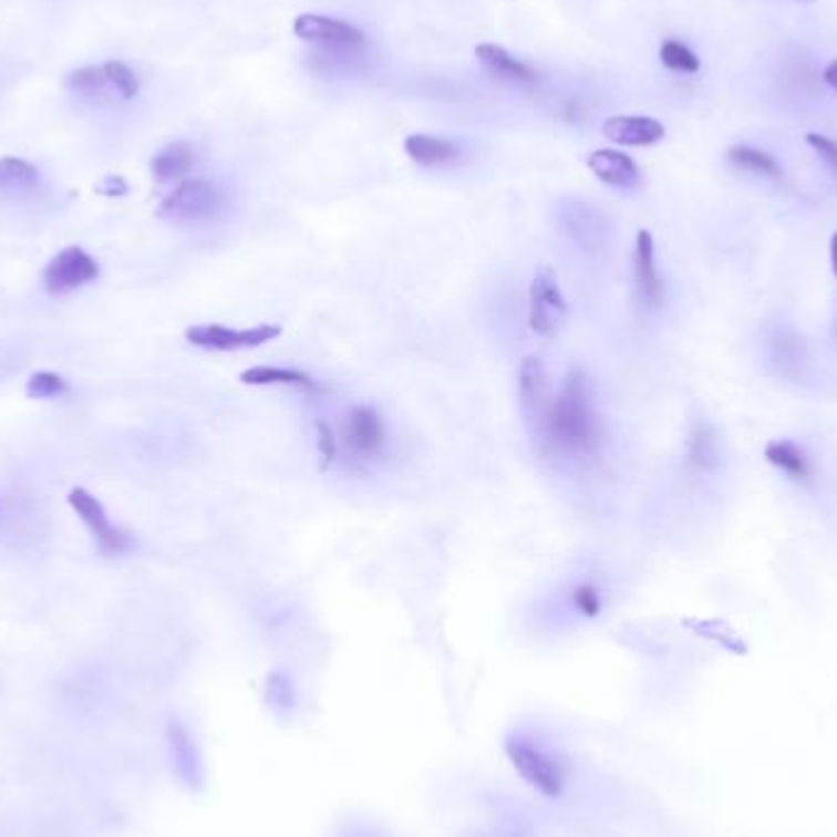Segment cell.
Here are the masks:
<instances>
[{"label": "cell", "mask_w": 837, "mask_h": 837, "mask_svg": "<svg viewBox=\"0 0 837 837\" xmlns=\"http://www.w3.org/2000/svg\"><path fill=\"white\" fill-rule=\"evenodd\" d=\"M539 444L561 458H590L602 444V416L596 404V390L586 370H568L561 385L554 390L549 410L531 434Z\"/></svg>", "instance_id": "1"}, {"label": "cell", "mask_w": 837, "mask_h": 837, "mask_svg": "<svg viewBox=\"0 0 837 837\" xmlns=\"http://www.w3.org/2000/svg\"><path fill=\"white\" fill-rule=\"evenodd\" d=\"M339 434V463L348 468H370L388 456L390 428L372 404H353L335 424Z\"/></svg>", "instance_id": "2"}, {"label": "cell", "mask_w": 837, "mask_h": 837, "mask_svg": "<svg viewBox=\"0 0 837 837\" xmlns=\"http://www.w3.org/2000/svg\"><path fill=\"white\" fill-rule=\"evenodd\" d=\"M505 754L515 772L544 798H561L571 778V766L561 752L546 747L529 735H512L505 740Z\"/></svg>", "instance_id": "3"}, {"label": "cell", "mask_w": 837, "mask_h": 837, "mask_svg": "<svg viewBox=\"0 0 837 837\" xmlns=\"http://www.w3.org/2000/svg\"><path fill=\"white\" fill-rule=\"evenodd\" d=\"M568 321V301L551 265H539L527 287V323L531 333L554 341Z\"/></svg>", "instance_id": "4"}, {"label": "cell", "mask_w": 837, "mask_h": 837, "mask_svg": "<svg viewBox=\"0 0 837 837\" xmlns=\"http://www.w3.org/2000/svg\"><path fill=\"white\" fill-rule=\"evenodd\" d=\"M226 208V194L208 179H184L159 204V216L172 224H208Z\"/></svg>", "instance_id": "5"}, {"label": "cell", "mask_w": 837, "mask_h": 837, "mask_svg": "<svg viewBox=\"0 0 837 837\" xmlns=\"http://www.w3.org/2000/svg\"><path fill=\"white\" fill-rule=\"evenodd\" d=\"M282 335V326L279 323H255L248 329H232V326L224 323H196L186 329V341L204 351L216 353H238V351H252V348H262L270 341H277Z\"/></svg>", "instance_id": "6"}, {"label": "cell", "mask_w": 837, "mask_h": 837, "mask_svg": "<svg viewBox=\"0 0 837 837\" xmlns=\"http://www.w3.org/2000/svg\"><path fill=\"white\" fill-rule=\"evenodd\" d=\"M294 34L299 40L319 44L335 54H358L365 50L368 38L351 22L335 20L329 16L304 13L294 20Z\"/></svg>", "instance_id": "7"}, {"label": "cell", "mask_w": 837, "mask_h": 837, "mask_svg": "<svg viewBox=\"0 0 837 837\" xmlns=\"http://www.w3.org/2000/svg\"><path fill=\"white\" fill-rule=\"evenodd\" d=\"M554 397V385L549 368L544 365L539 355H529L521 360L517 370V400L519 412L525 416L529 432H537L539 422L544 418V412L549 410V402Z\"/></svg>", "instance_id": "8"}, {"label": "cell", "mask_w": 837, "mask_h": 837, "mask_svg": "<svg viewBox=\"0 0 837 837\" xmlns=\"http://www.w3.org/2000/svg\"><path fill=\"white\" fill-rule=\"evenodd\" d=\"M69 505H72V509L81 517V521L89 527V531L93 534V539L99 541L103 554L121 556L135 546V539L131 537V534L113 527L106 509H103L99 499L89 490H84V487H74V490L69 493Z\"/></svg>", "instance_id": "9"}, {"label": "cell", "mask_w": 837, "mask_h": 837, "mask_svg": "<svg viewBox=\"0 0 837 837\" xmlns=\"http://www.w3.org/2000/svg\"><path fill=\"white\" fill-rule=\"evenodd\" d=\"M558 226L564 236L583 252H600L608 242V224L598 208L586 202H566L558 206Z\"/></svg>", "instance_id": "10"}, {"label": "cell", "mask_w": 837, "mask_h": 837, "mask_svg": "<svg viewBox=\"0 0 837 837\" xmlns=\"http://www.w3.org/2000/svg\"><path fill=\"white\" fill-rule=\"evenodd\" d=\"M99 277V262L86 250L66 248L46 265L42 282L50 294H69Z\"/></svg>", "instance_id": "11"}, {"label": "cell", "mask_w": 837, "mask_h": 837, "mask_svg": "<svg viewBox=\"0 0 837 837\" xmlns=\"http://www.w3.org/2000/svg\"><path fill=\"white\" fill-rule=\"evenodd\" d=\"M632 279L639 304L657 309L664 299V279L657 262V242L649 230H639L632 250Z\"/></svg>", "instance_id": "12"}, {"label": "cell", "mask_w": 837, "mask_h": 837, "mask_svg": "<svg viewBox=\"0 0 837 837\" xmlns=\"http://www.w3.org/2000/svg\"><path fill=\"white\" fill-rule=\"evenodd\" d=\"M165 737L174 774H177L182 778V784L189 788H199L204 782V766L199 747H196L189 727L179 723V720H169Z\"/></svg>", "instance_id": "13"}, {"label": "cell", "mask_w": 837, "mask_h": 837, "mask_svg": "<svg viewBox=\"0 0 837 837\" xmlns=\"http://www.w3.org/2000/svg\"><path fill=\"white\" fill-rule=\"evenodd\" d=\"M602 135L622 147H651L664 140L666 127L647 115H614L602 123Z\"/></svg>", "instance_id": "14"}, {"label": "cell", "mask_w": 837, "mask_h": 837, "mask_svg": "<svg viewBox=\"0 0 837 837\" xmlns=\"http://www.w3.org/2000/svg\"><path fill=\"white\" fill-rule=\"evenodd\" d=\"M242 385L252 388H289L301 394H323L326 388L317 378H311L309 372L297 368H279V365H252L240 372Z\"/></svg>", "instance_id": "15"}, {"label": "cell", "mask_w": 837, "mask_h": 837, "mask_svg": "<svg viewBox=\"0 0 837 837\" xmlns=\"http://www.w3.org/2000/svg\"><path fill=\"white\" fill-rule=\"evenodd\" d=\"M475 56L483 64V69L490 76L507 81L515 86H534L539 81V74L525 62H519L512 56L505 46L497 44H478L475 46Z\"/></svg>", "instance_id": "16"}, {"label": "cell", "mask_w": 837, "mask_h": 837, "mask_svg": "<svg viewBox=\"0 0 837 837\" xmlns=\"http://www.w3.org/2000/svg\"><path fill=\"white\" fill-rule=\"evenodd\" d=\"M588 167L612 189H634L642 179L637 162L630 155L620 153V149H596V153L588 155Z\"/></svg>", "instance_id": "17"}, {"label": "cell", "mask_w": 837, "mask_h": 837, "mask_svg": "<svg viewBox=\"0 0 837 837\" xmlns=\"http://www.w3.org/2000/svg\"><path fill=\"white\" fill-rule=\"evenodd\" d=\"M404 153L410 155L412 162L422 165L426 169L448 167L453 162L461 159V149L456 143H451L446 137L436 135H410L404 140Z\"/></svg>", "instance_id": "18"}, {"label": "cell", "mask_w": 837, "mask_h": 837, "mask_svg": "<svg viewBox=\"0 0 837 837\" xmlns=\"http://www.w3.org/2000/svg\"><path fill=\"white\" fill-rule=\"evenodd\" d=\"M764 458L769 465H774L776 471L786 473L790 480L806 483L813 475V463L808 458V453L800 448L798 444L788 438H774L769 444L764 446Z\"/></svg>", "instance_id": "19"}, {"label": "cell", "mask_w": 837, "mask_h": 837, "mask_svg": "<svg viewBox=\"0 0 837 837\" xmlns=\"http://www.w3.org/2000/svg\"><path fill=\"white\" fill-rule=\"evenodd\" d=\"M196 165V149L189 143H172L153 157V177L159 184L184 179Z\"/></svg>", "instance_id": "20"}, {"label": "cell", "mask_w": 837, "mask_h": 837, "mask_svg": "<svg viewBox=\"0 0 837 837\" xmlns=\"http://www.w3.org/2000/svg\"><path fill=\"white\" fill-rule=\"evenodd\" d=\"M66 86L84 101H106L111 84L103 66H81L66 76Z\"/></svg>", "instance_id": "21"}, {"label": "cell", "mask_w": 837, "mask_h": 837, "mask_svg": "<svg viewBox=\"0 0 837 837\" xmlns=\"http://www.w3.org/2000/svg\"><path fill=\"white\" fill-rule=\"evenodd\" d=\"M727 159H730V165H735L744 172L760 174V177H769V179H782V165H778L769 153H764V149L760 147L735 145L727 149Z\"/></svg>", "instance_id": "22"}, {"label": "cell", "mask_w": 837, "mask_h": 837, "mask_svg": "<svg viewBox=\"0 0 837 837\" xmlns=\"http://www.w3.org/2000/svg\"><path fill=\"white\" fill-rule=\"evenodd\" d=\"M720 448H717V436L707 424H698L691 438H689V463L695 471H713L720 463Z\"/></svg>", "instance_id": "23"}, {"label": "cell", "mask_w": 837, "mask_h": 837, "mask_svg": "<svg viewBox=\"0 0 837 837\" xmlns=\"http://www.w3.org/2000/svg\"><path fill=\"white\" fill-rule=\"evenodd\" d=\"M40 182V172L34 165L18 157L0 159V192H25Z\"/></svg>", "instance_id": "24"}, {"label": "cell", "mask_w": 837, "mask_h": 837, "mask_svg": "<svg viewBox=\"0 0 837 837\" xmlns=\"http://www.w3.org/2000/svg\"><path fill=\"white\" fill-rule=\"evenodd\" d=\"M659 60L669 72L679 74H698L701 72V60H698L691 46H685L679 40H666L659 50Z\"/></svg>", "instance_id": "25"}, {"label": "cell", "mask_w": 837, "mask_h": 837, "mask_svg": "<svg viewBox=\"0 0 837 837\" xmlns=\"http://www.w3.org/2000/svg\"><path fill=\"white\" fill-rule=\"evenodd\" d=\"M568 602H571V608L578 614H583V618L588 620L598 618V614L602 612V592L596 583H590V580H580V583H576L571 592H568Z\"/></svg>", "instance_id": "26"}, {"label": "cell", "mask_w": 837, "mask_h": 837, "mask_svg": "<svg viewBox=\"0 0 837 837\" xmlns=\"http://www.w3.org/2000/svg\"><path fill=\"white\" fill-rule=\"evenodd\" d=\"M317 451H319V468L326 473L339 463V434H335V424L329 418H317Z\"/></svg>", "instance_id": "27"}, {"label": "cell", "mask_w": 837, "mask_h": 837, "mask_svg": "<svg viewBox=\"0 0 837 837\" xmlns=\"http://www.w3.org/2000/svg\"><path fill=\"white\" fill-rule=\"evenodd\" d=\"M103 69H106V76H108V84H111L113 93H118L123 101H131V99L137 96L140 81H137V76H135L131 66H127L125 62H106V64H103Z\"/></svg>", "instance_id": "28"}, {"label": "cell", "mask_w": 837, "mask_h": 837, "mask_svg": "<svg viewBox=\"0 0 837 837\" xmlns=\"http://www.w3.org/2000/svg\"><path fill=\"white\" fill-rule=\"evenodd\" d=\"M69 392V382L54 372H34L28 382V394L32 400H52Z\"/></svg>", "instance_id": "29"}, {"label": "cell", "mask_w": 837, "mask_h": 837, "mask_svg": "<svg viewBox=\"0 0 837 837\" xmlns=\"http://www.w3.org/2000/svg\"><path fill=\"white\" fill-rule=\"evenodd\" d=\"M265 693H267V703L275 707H282V711H289V707L294 705V683L282 671H275L267 676Z\"/></svg>", "instance_id": "30"}, {"label": "cell", "mask_w": 837, "mask_h": 837, "mask_svg": "<svg viewBox=\"0 0 837 837\" xmlns=\"http://www.w3.org/2000/svg\"><path fill=\"white\" fill-rule=\"evenodd\" d=\"M774 360L778 365H782V372L784 375H790V368H798L800 360H804V355H800V348H798V339H786V335H782V339L774 341Z\"/></svg>", "instance_id": "31"}, {"label": "cell", "mask_w": 837, "mask_h": 837, "mask_svg": "<svg viewBox=\"0 0 837 837\" xmlns=\"http://www.w3.org/2000/svg\"><path fill=\"white\" fill-rule=\"evenodd\" d=\"M806 145L837 174V143L828 135L806 133Z\"/></svg>", "instance_id": "32"}, {"label": "cell", "mask_w": 837, "mask_h": 837, "mask_svg": "<svg viewBox=\"0 0 837 837\" xmlns=\"http://www.w3.org/2000/svg\"><path fill=\"white\" fill-rule=\"evenodd\" d=\"M823 81L828 84L833 91H837V60L828 62V66L823 69Z\"/></svg>", "instance_id": "33"}, {"label": "cell", "mask_w": 837, "mask_h": 837, "mask_svg": "<svg viewBox=\"0 0 837 837\" xmlns=\"http://www.w3.org/2000/svg\"><path fill=\"white\" fill-rule=\"evenodd\" d=\"M830 267H833V275L837 277V230L833 232V238H830Z\"/></svg>", "instance_id": "34"}, {"label": "cell", "mask_w": 837, "mask_h": 837, "mask_svg": "<svg viewBox=\"0 0 837 837\" xmlns=\"http://www.w3.org/2000/svg\"><path fill=\"white\" fill-rule=\"evenodd\" d=\"M800 3H816V0H800Z\"/></svg>", "instance_id": "35"}, {"label": "cell", "mask_w": 837, "mask_h": 837, "mask_svg": "<svg viewBox=\"0 0 837 837\" xmlns=\"http://www.w3.org/2000/svg\"><path fill=\"white\" fill-rule=\"evenodd\" d=\"M835 335H837V321H835Z\"/></svg>", "instance_id": "36"}]
</instances>
